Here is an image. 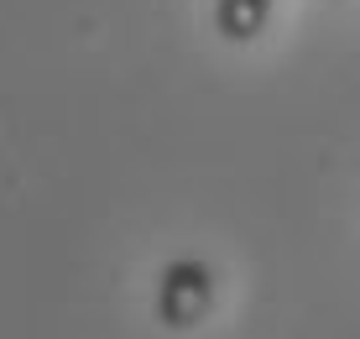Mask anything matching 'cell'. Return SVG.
Returning a JSON list of instances; mask_svg holds the SVG:
<instances>
[{
	"label": "cell",
	"mask_w": 360,
	"mask_h": 339,
	"mask_svg": "<svg viewBox=\"0 0 360 339\" xmlns=\"http://www.w3.org/2000/svg\"><path fill=\"white\" fill-rule=\"evenodd\" d=\"M271 16V0H214V27L225 42H251V37H262Z\"/></svg>",
	"instance_id": "7a4b0ae2"
},
{
	"label": "cell",
	"mask_w": 360,
	"mask_h": 339,
	"mask_svg": "<svg viewBox=\"0 0 360 339\" xmlns=\"http://www.w3.org/2000/svg\"><path fill=\"white\" fill-rule=\"evenodd\" d=\"M209 303H214V271L193 256L167 261L162 277H157V319L167 329H193L209 313Z\"/></svg>",
	"instance_id": "6da1fadb"
}]
</instances>
